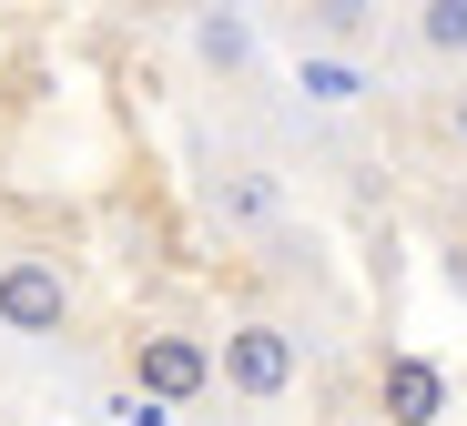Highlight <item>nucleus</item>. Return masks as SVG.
I'll use <instances>...</instances> for the list:
<instances>
[{"instance_id": "nucleus-11", "label": "nucleus", "mask_w": 467, "mask_h": 426, "mask_svg": "<svg viewBox=\"0 0 467 426\" xmlns=\"http://www.w3.org/2000/svg\"><path fill=\"white\" fill-rule=\"evenodd\" d=\"M0 51H11V11H0Z\"/></svg>"}, {"instance_id": "nucleus-2", "label": "nucleus", "mask_w": 467, "mask_h": 426, "mask_svg": "<svg viewBox=\"0 0 467 426\" xmlns=\"http://www.w3.org/2000/svg\"><path fill=\"white\" fill-rule=\"evenodd\" d=\"M122 386L163 396V406H193V396H213V386H223V366H213V346H203V335H173V325H142L132 346H122Z\"/></svg>"}, {"instance_id": "nucleus-1", "label": "nucleus", "mask_w": 467, "mask_h": 426, "mask_svg": "<svg viewBox=\"0 0 467 426\" xmlns=\"http://www.w3.org/2000/svg\"><path fill=\"white\" fill-rule=\"evenodd\" d=\"M213 366H223V396L275 406V396H295L305 346H295V325H275V315H234V325H223V346H213Z\"/></svg>"}, {"instance_id": "nucleus-8", "label": "nucleus", "mask_w": 467, "mask_h": 426, "mask_svg": "<svg viewBox=\"0 0 467 426\" xmlns=\"http://www.w3.org/2000/svg\"><path fill=\"white\" fill-rule=\"evenodd\" d=\"M193 51H203V61H223V71H244V61H254V31H244V21H213V11H203V21H193Z\"/></svg>"}, {"instance_id": "nucleus-10", "label": "nucleus", "mask_w": 467, "mask_h": 426, "mask_svg": "<svg viewBox=\"0 0 467 426\" xmlns=\"http://www.w3.org/2000/svg\"><path fill=\"white\" fill-rule=\"evenodd\" d=\"M447 132L467 142V71H457V92H447Z\"/></svg>"}, {"instance_id": "nucleus-9", "label": "nucleus", "mask_w": 467, "mask_h": 426, "mask_svg": "<svg viewBox=\"0 0 467 426\" xmlns=\"http://www.w3.org/2000/svg\"><path fill=\"white\" fill-rule=\"evenodd\" d=\"M102 426H173V406L142 396V386H112V396H102Z\"/></svg>"}, {"instance_id": "nucleus-4", "label": "nucleus", "mask_w": 467, "mask_h": 426, "mask_svg": "<svg viewBox=\"0 0 467 426\" xmlns=\"http://www.w3.org/2000/svg\"><path fill=\"white\" fill-rule=\"evenodd\" d=\"M203 213H213L223 234H275V223H285V183L265 173V162L234 152V162H213V173H203Z\"/></svg>"}, {"instance_id": "nucleus-6", "label": "nucleus", "mask_w": 467, "mask_h": 426, "mask_svg": "<svg viewBox=\"0 0 467 426\" xmlns=\"http://www.w3.org/2000/svg\"><path fill=\"white\" fill-rule=\"evenodd\" d=\"M295 92L316 102V112H346V102H366V71L336 61V51H305V61H295Z\"/></svg>"}, {"instance_id": "nucleus-3", "label": "nucleus", "mask_w": 467, "mask_h": 426, "mask_svg": "<svg viewBox=\"0 0 467 426\" xmlns=\"http://www.w3.org/2000/svg\"><path fill=\"white\" fill-rule=\"evenodd\" d=\"M71 315H82V285L61 254H0V325L11 335H61Z\"/></svg>"}, {"instance_id": "nucleus-7", "label": "nucleus", "mask_w": 467, "mask_h": 426, "mask_svg": "<svg viewBox=\"0 0 467 426\" xmlns=\"http://www.w3.org/2000/svg\"><path fill=\"white\" fill-rule=\"evenodd\" d=\"M417 51L467 61V0H417Z\"/></svg>"}, {"instance_id": "nucleus-5", "label": "nucleus", "mask_w": 467, "mask_h": 426, "mask_svg": "<svg viewBox=\"0 0 467 426\" xmlns=\"http://www.w3.org/2000/svg\"><path fill=\"white\" fill-rule=\"evenodd\" d=\"M376 416L386 426H437L447 416V366L437 356H386L376 366Z\"/></svg>"}]
</instances>
